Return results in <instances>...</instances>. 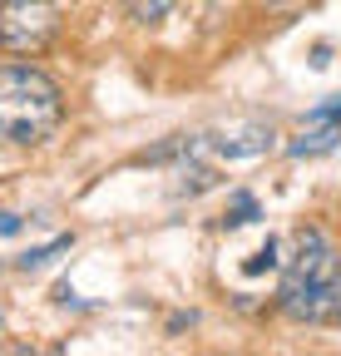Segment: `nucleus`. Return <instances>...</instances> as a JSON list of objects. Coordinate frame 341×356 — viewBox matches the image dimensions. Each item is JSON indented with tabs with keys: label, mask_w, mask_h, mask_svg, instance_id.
I'll return each instance as SVG.
<instances>
[{
	"label": "nucleus",
	"mask_w": 341,
	"mask_h": 356,
	"mask_svg": "<svg viewBox=\"0 0 341 356\" xmlns=\"http://www.w3.org/2000/svg\"><path fill=\"white\" fill-rule=\"evenodd\" d=\"M263 208H258V198L252 193H233V203H228V213H223V228H242V222H252Z\"/></svg>",
	"instance_id": "obj_7"
},
{
	"label": "nucleus",
	"mask_w": 341,
	"mask_h": 356,
	"mask_svg": "<svg viewBox=\"0 0 341 356\" xmlns=\"http://www.w3.org/2000/svg\"><path fill=\"white\" fill-rule=\"evenodd\" d=\"M331 317L341 322V273H336V292H331Z\"/></svg>",
	"instance_id": "obj_12"
},
{
	"label": "nucleus",
	"mask_w": 341,
	"mask_h": 356,
	"mask_svg": "<svg viewBox=\"0 0 341 356\" xmlns=\"http://www.w3.org/2000/svg\"><path fill=\"white\" fill-rule=\"evenodd\" d=\"M272 139H277L272 129H263V124H242V129H233V134H208V139H198L193 149H213L218 159H258V154L272 149Z\"/></svg>",
	"instance_id": "obj_4"
},
{
	"label": "nucleus",
	"mask_w": 341,
	"mask_h": 356,
	"mask_svg": "<svg viewBox=\"0 0 341 356\" xmlns=\"http://www.w3.org/2000/svg\"><path fill=\"white\" fill-rule=\"evenodd\" d=\"M0 332H6V317H0Z\"/></svg>",
	"instance_id": "obj_13"
},
{
	"label": "nucleus",
	"mask_w": 341,
	"mask_h": 356,
	"mask_svg": "<svg viewBox=\"0 0 341 356\" xmlns=\"http://www.w3.org/2000/svg\"><path fill=\"white\" fill-rule=\"evenodd\" d=\"M69 248H74V238L65 233V238H55V243H45V248H30L15 267H20V273H40V267H50V262H55L60 252H69Z\"/></svg>",
	"instance_id": "obj_6"
},
{
	"label": "nucleus",
	"mask_w": 341,
	"mask_h": 356,
	"mask_svg": "<svg viewBox=\"0 0 341 356\" xmlns=\"http://www.w3.org/2000/svg\"><path fill=\"white\" fill-rule=\"evenodd\" d=\"M341 139V124H302V134L287 144L292 159H317V154H331Z\"/></svg>",
	"instance_id": "obj_5"
},
{
	"label": "nucleus",
	"mask_w": 341,
	"mask_h": 356,
	"mask_svg": "<svg viewBox=\"0 0 341 356\" xmlns=\"http://www.w3.org/2000/svg\"><path fill=\"white\" fill-rule=\"evenodd\" d=\"M336 273H341V257L326 243V233L322 228H302L292 257H287L282 287H277V307L287 312L292 322H326L331 317Z\"/></svg>",
	"instance_id": "obj_2"
},
{
	"label": "nucleus",
	"mask_w": 341,
	"mask_h": 356,
	"mask_svg": "<svg viewBox=\"0 0 341 356\" xmlns=\"http://www.w3.org/2000/svg\"><path fill=\"white\" fill-rule=\"evenodd\" d=\"M307 124H341V95L326 99V104H317V109L307 114Z\"/></svg>",
	"instance_id": "obj_10"
},
{
	"label": "nucleus",
	"mask_w": 341,
	"mask_h": 356,
	"mask_svg": "<svg viewBox=\"0 0 341 356\" xmlns=\"http://www.w3.org/2000/svg\"><path fill=\"white\" fill-rule=\"evenodd\" d=\"M65 119V95L40 65H0V139L45 144Z\"/></svg>",
	"instance_id": "obj_1"
},
{
	"label": "nucleus",
	"mask_w": 341,
	"mask_h": 356,
	"mask_svg": "<svg viewBox=\"0 0 341 356\" xmlns=\"http://www.w3.org/2000/svg\"><path fill=\"white\" fill-rule=\"evenodd\" d=\"M25 228V218H15V213H0V238H15Z\"/></svg>",
	"instance_id": "obj_11"
},
{
	"label": "nucleus",
	"mask_w": 341,
	"mask_h": 356,
	"mask_svg": "<svg viewBox=\"0 0 341 356\" xmlns=\"http://www.w3.org/2000/svg\"><path fill=\"white\" fill-rule=\"evenodd\" d=\"M60 35L55 0H0V50L40 55Z\"/></svg>",
	"instance_id": "obj_3"
},
{
	"label": "nucleus",
	"mask_w": 341,
	"mask_h": 356,
	"mask_svg": "<svg viewBox=\"0 0 341 356\" xmlns=\"http://www.w3.org/2000/svg\"><path fill=\"white\" fill-rule=\"evenodd\" d=\"M124 6H129V15H134L139 25H158L168 10L178 6V0H124Z\"/></svg>",
	"instance_id": "obj_8"
},
{
	"label": "nucleus",
	"mask_w": 341,
	"mask_h": 356,
	"mask_svg": "<svg viewBox=\"0 0 341 356\" xmlns=\"http://www.w3.org/2000/svg\"><path fill=\"white\" fill-rule=\"evenodd\" d=\"M267 267H277V243H272V238H267L258 252L242 262V273H247V277H258V273H267Z\"/></svg>",
	"instance_id": "obj_9"
}]
</instances>
